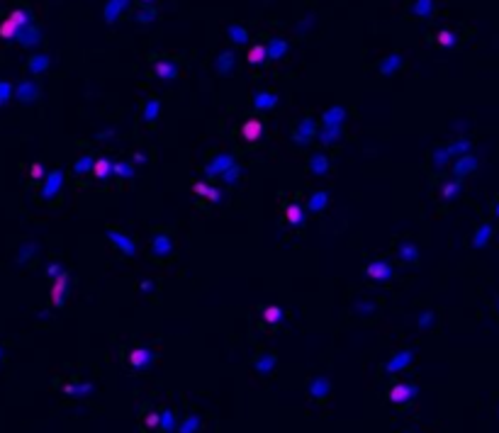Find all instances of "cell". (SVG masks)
<instances>
[{"mask_svg":"<svg viewBox=\"0 0 499 433\" xmlns=\"http://www.w3.org/2000/svg\"><path fill=\"white\" fill-rule=\"evenodd\" d=\"M258 134H261V122L258 120H249L246 124H244V137L256 139Z\"/></svg>","mask_w":499,"mask_h":433,"instance_id":"6da1fadb","label":"cell"},{"mask_svg":"<svg viewBox=\"0 0 499 433\" xmlns=\"http://www.w3.org/2000/svg\"><path fill=\"white\" fill-rule=\"evenodd\" d=\"M263 59H266V46L258 44V46H253V49L249 51V61H251V64H261Z\"/></svg>","mask_w":499,"mask_h":433,"instance_id":"7a4b0ae2","label":"cell"},{"mask_svg":"<svg viewBox=\"0 0 499 433\" xmlns=\"http://www.w3.org/2000/svg\"><path fill=\"white\" fill-rule=\"evenodd\" d=\"M15 29H17V25H15L12 20H8V22L0 27V34H3V37H12V34H15Z\"/></svg>","mask_w":499,"mask_h":433,"instance_id":"3957f363","label":"cell"},{"mask_svg":"<svg viewBox=\"0 0 499 433\" xmlns=\"http://www.w3.org/2000/svg\"><path fill=\"white\" fill-rule=\"evenodd\" d=\"M407 394H409V389L402 387V385H397V387L392 389V399H395V402H402V399H407Z\"/></svg>","mask_w":499,"mask_h":433,"instance_id":"277c9868","label":"cell"},{"mask_svg":"<svg viewBox=\"0 0 499 433\" xmlns=\"http://www.w3.org/2000/svg\"><path fill=\"white\" fill-rule=\"evenodd\" d=\"M130 360H132V365H141V363L146 360V350H137V353H134Z\"/></svg>","mask_w":499,"mask_h":433,"instance_id":"5b68a950","label":"cell"},{"mask_svg":"<svg viewBox=\"0 0 499 433\" xmlns=\"http://www.w3.org/2000/svg\"><path fill=\"white\" fill-rule=\"evenodd\" d=\"M438 42H441L443 46H451L453 44V34H451V32H441V34H438Z\"/></svg>","mask_w":499,"mask_h":433,"instance_id":"8992f818","label":"cell"},{"mask_svg":"<svg viewBox=\"0 0 499 433\" xmlns=\"http://www.w3.org/2000/svg\"><path fill=\"white\" fill-rule=\"evenodd\" d=\"M278 316H280V312H278L275 307H270V309H266V319H268V322H278Z\"/></svg>","mask_w":499,"mask_h":433,"instance_id":"52a82bcc","label":"cell"}]
</instances>
